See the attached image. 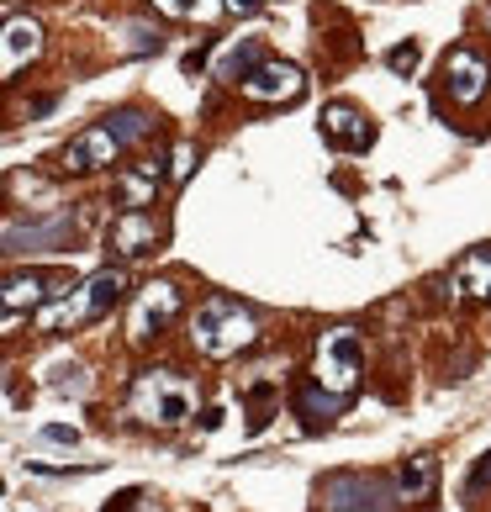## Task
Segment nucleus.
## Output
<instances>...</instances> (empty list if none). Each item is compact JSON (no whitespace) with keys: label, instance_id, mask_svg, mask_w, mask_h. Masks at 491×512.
<instances>
[{"label":"nucleus","instance_id":"25","mask_svg":"<svg viewBox=\"0 0 491 512\" xmlns=\"http://www.w3.org/2000/svg\"><path fill=\"white\" fill-rule=\"evenodd\" d=\"M264 6V0H222V11H233V16H254Z\"/></svg>","mask_w":491,"mask_h":512},{"label":"nucleus","instance_id":"3","mask_svg":"<svg viewBox=\"0 0 491 512\" xmlns=\"http://www.w3.org/2000/svg\"><path fill=\"white\" fill-rule=\"evenodd\" d=\"M132 412L154 428H180L196 417V381L180 370H143L132 386Z\"/></svg>","mask_w":491,"mask_h":512},{"label":"nucleus","instance_id":"22","mask_svg":"<svg viewBox=\"0 0 491 512\" xmlns=\"http://www.w3.org/2000/svg\"><path fill=\"white\" fill-rule=\"evenodd\" d=\"M191 159H196V148H191V143H180V148H175V180L191 175Z\"/></svg>","mask_w":491,"mask_h":512},{"label":"nucleus","instance_id":"2","mask_svg":"<svg viewBox=\"0 0 491 512\" xmlns=\"http://www.w3.org/2000/svg\"><path fill=\"white\" fill-rule=\"evenodd\" d=\"M254 338H259V317L249 307H238V301H228V296H212L191 322V344L206 359H233L238 349H249Z\"/></svg>","mask_w":491,"mask_h":512},{"label":"nucleus","instance_id":"23","mask_svg":"<svg viewBox=\"0 0 491 512\" xmlns=\"http://www.w3.org/2000/svg\"><path fill=\"white\" fill-rule=\"evenodd\" d=\"M43 439H48V444H74L80 433H74V428H64V423H48V428H43Z\"/></svg>","mask_w":491,"mask_h":512},{"label":"nucleus","instance_id":"10","mask_svg":"<svg viewBox=\"0 0 491 512\" xmlns=\"http://www.w3.org/2000/svg\"><path fill=\"white\" fill-rule=\"evenodd\" d=\"M486 80H491V69L481 53H470V48H455L444 59V85H449V96H455L460 106H476L486 96Z\"/></svg>","mask_w":491,"mask_h":512},{"label":"nucleus","instance_id":"9","mask_svg":"<svg viewBox=\"0 0 491 512\" xmlns=\"http://www.w3.org/2000/svg\"><path fill=\"white\" fill-rule=\"evenodd\" d=\"M69 238H74V212H53L48 222H6V249L11 254H22V249L59 254Z\"/></svg>","mask_w":491,"mask_h":512},{"label":"nucleus","instance_id":"19","mask_svg":"<svg viewBox=\"0 0 491 512\" xmlns=\"http://www.w3.org/2000/svg\"><path fill=\"white\" fill-rule=\"evenodd\" d=\"M154 191H159V164H143V169H132V175L117 180L122 206H148V201H154Z\"/></svg>","mask_w":491,"mask_h":512},{"label":"nucleus","instance_id":"5","mask_svg":"<svg viewBox=\"0 0 491 512\" xmlns=\"http://www.w3.org/2000/svg\"><path fill=\"white\" fill-rule=\"evenodd\" d=\"M360 370H365V354H360V333L354 328H328L317 338V354H312V381L317 386L349 396L360 386Z\"/></svg>","mask_w":491,"mask_h":512},{"label":"nucleus","instance_id":"14","mask_svg":"<svg viewBox=\"0 0 491 512\" xmlns=\"http://www.w3.org/2000/svg\"><path fill=\"white\" fill-rule=\"evenodd\" d=\"M323 132L338 143V148H370V138H375V127H370V117L360 106H328L323 111Z\"/></svg>","mask_w":491,"mask_h":512},{"label":"nucleus","instance_id":"21","mask_svg":"<svg viewBox=\"0 0 491 512\" xmlns=\"http://www.w3.org/2000/svg\"><path fill=\"white\" fill-rule=\"evenodd\" d=\"M127 48L132 53H148V48H159V37L148 32V27H127Z\"/></svg>","mask_w":491,"mask_h":512},{"label":"nucleus","instance_id":"20","mask_svg":"<svg viewBox=\"0 0 491 512\" xmlns=\"http://www.w3.org/2000/svg\"><path fill=\"white\" fill-rule=\"evenodd\" d=\"M386 64H391L396 74H412V69H418V43H396V48L386 53Z\"/></svg>","mask_w":491,"mask_h":512},{"label":"nucleus","instance_id":"4","mask_svg":"<svg viewBox=\"0 0 491 512\" xmlns=\"http://www.w3.org/2000/svg\"><path fill=\"white\" fill-rule=\"evenodd\" d=\"M122 291H127V275L122 270H96L85 280L80 291H69L64 301H53V307H43V333H59V328H80V322H96V317H106L111 307L122 301Z\"/></svg>","mask_w":491,"mask_h":512},{"label":"nucleus","instance_id":"18","mask_svg":"<svg viewBox=\"0 0 491 512\" xmlns=\"http://www.w3.org/2000/svg\"><path fill=\"white\" fill-rule=\"evenodd\" d=\"M254 64H259L254 37H238V43H228V53L217 59V80H233V85H243V74H249Z\"/></svg>","mask_w":491,"mask_h":512},{"label":"nucleus","instance_id":"1","mask_svg":"<svg viewBox=\"0 0 491 512\" xmlns=\"http://www.w3.org/2000/svg\"><path fill=\"white\" fill-rule=\"evenodd\" d=\"M148 132V117L138 106H127V111H111V117L101 122H90L80 138H74L64 154H59V169H69V175H85V169H106V164H117L132 143H138Z\"/></svg>","mask_w":491,"mask_h":512},{"label":"nucleus","instance_id":"15","mask_svg":"<svg viewBox=\"0 0 491 512\" xmlns=\"http://www.w3.org/2000/svg\"><path fill=\"white\" fill-rule=\"evenodd\" d=\"M0 301H6V328H16V317L48 301V280L37 275V270H27V275H6V291H0Z\"/></svg>","mask_w":491,"mask_h":512},{"label":"nucleus","instance_id":"13","mask_svg":"<svg viewBox=\"0 0 491 512\" xmlns=\"http://www.w3.org/2000/svg\"><path fill=\"white\" fill-rule=\"evenodd\" d=\"M37 53H43V27H37L32 16H11V22H6V59H0V74L16 80L22 64H32Z\"/></svg>","mask_w":491,"mask_h":512},{"label":"nucleus","instance_id":"24","mask_svg":"<svg viewBox=\"0 0 491 512\" xmlns=\"http://www.w3.org/2000/svg\"><path fill=\"white\" fill-rule=\"evenodd\" d=\"M486 481H491V454H481V465L470 470V491H481Z\"/></svg>","mask_w":491,"mask_h":512},{"label":"nucleus","instance_id":"8","mask_svg":"<svg viewBox=\"0 0 491 512\" xmlns=\"http://www.w3.org/2000/svg\"><path fill=\"white\" fill-rule=\"evenodd\" d=\"M175 317H180V291L169 286V280H154V286H143L138 301H132L127 338H132V344H148V338H159Z\"/></svg>","mask_w":491,"mask_h":512},{"label":"nucleus","instance_id":"16","mask_svg":"<svg viewBox=\"0 0 491 512\" xmlns=\"http://www.w3.org/2000/svg\"><path fill=\"white\" fill-rule=\"evenodd\" d=\"M433 481H439V460H433V454H412V460H402V470H396V502H428Z\"/></svg>","mask_w":491,"mask_h":512},{"label":"nucleus","instance_id":"17","mask_svg":"<svg viewBox=\"0 0 491 512\" xmlns=\"http://www.w3.org/2000/svg\"><path fill=\"white\" fill-rule=\"evenodd\" d=\"M344 402H349V396H338V391H328V386H317V381L296 391V412L307 417L312 428H317V423H328V417H338V412H344Z\"/></svg>","mask_w":491,"mask_h":512},{"label":"nucleus","instance_id":"12","mask_svg":"<svg viewBox=\"0 0 491 512\" xmlns=\"http://www.w3.org/2000/svg\"><path fill=\"white\" fill-rule=\"evenodd\" d=\"M449 301H491V249L465 254L455 270H449Z\"/></svg>","mask_w":491,"mask_h":512},{"label":"nucleus","instance_id":"7","mask_svg":"<svg viewBox=\"0 0 491 512\" xmlns=\"http://www.w3.org/2000/svg\"><path fill=\"white\" fill-rule=\"evenodd\" d=\"M396 491L381 476H328L323 481V512H391Z\"/></svg>","mask_w":491,"mask_h":512},{"label":"nucleus","instance_id":"6","mask_svg":"<svg viewBox=\"0 0 491 512\" xmlns=\"http://www.w3.org/2000/svg\"><path fill=\"white\" fill-rule=\"evenodd\" d=\"M243 96L249 101H264V106H291L307 96V74L296 64H280V59H259L249 74H243Z\"/></svg>","mask_w":491,"mask_h":512},{"label":"nucleus","instance_id":"11","mask_svg":"<svg viewBox=\"0 0 491 512\" xmlns=\"http://www.w3.org/2000/svg\"><path fill=\"white\" fill-rule=\"evenodd\" d=\"M159 243V222L143 212V206H127V212L111 222V249H117L122 259H138V254H148Z\"/></svg>","mask_w":491,"mask_h":512}]
</instances>
